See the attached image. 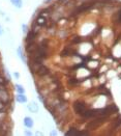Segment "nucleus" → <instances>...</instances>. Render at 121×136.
<instances>
[{
    "mask_svg": "<svg viewBox=\"0 0 121 136\" xmlns=\"http://www.w3.org/2000/svg\"><path fill=\"white\" fill-rule=\"evenodd\" d=\"M74 109H75V111L77 112V113L82 115L85 112V110H86V107H85V104L83 102L76 101V102L74 103Z\"/></svg>",
    "mask_w": 121,
    "mask_h": 136,
    "instance_id": "nucleus-1",
    "label": "nucleus"
},
{
    "mask_svg": "<svg viewBox=\"0 0 121 136\" xmlns=\"http://www.w3.org/2000/svg\"><path fill=\"white\" fill-rule=\"evenodd\" d=\"M36 72L39 76H45V75H47L48 73H49V70H48V68L47 67H45V65H43V64H39L38 65V68L36 69Z\"/></svg>",
    "mask_w": 121,
    "mask_h": 136,
    "instance_id": "nucleus-2",
    "label": "nucleus"
},
{
    "mask_svg": "<svg viewBox=\"0 0 121 136\" xmlns=\"http://www.w3.org/2000/svg\"><path fill=\"white\" fill-rule=\"evenodd\" d=\"M24 125H25V127H27V128H32L33 127V119L29 117H26L24 118Z\"/></svg>",
    "mask_w": 121,
    "mask_h": 136,
    "instance_id": "nucleus-3",
    "label": "nucleus"
},
{
    "mask_svg": "<svg viewBox=\"0 0 121 136\" xmlns=\"http://www.w3.org/2000/svg\"><path fill=\"white\" fill-rule=\"evenodd\" d=\"M28 109L30 110L31 112L35 113V112H37L38 111V105L35 103V102H31L29 105H28Z\"/></svg>",
    "mask_w": 121,
    "mask_h": 136,
    "instance_id": "nucleus-4",
    "label": "nucleus"
},
{
    "mask_svg": "<svg viewBox=\"0 0 121 136\" xmlns=\"http://www.w3.org/2000/svg\"><path fill=\"white\" fill-rule=\"evenodd\" d=\"M16 99L19 103H26L27 102V97L24 94H18Z\"/></svg>",
    "mask_w": 121,
    "mask_h": 136,
    "instance_id": "nucleus-5",
    "label": "nucleus"
},
{
    "mask_svg": "<svg viewBox=\"0 0 121 136\" xmlns=\"http://www.w3.org/2000/svg\"><path fill=\"white\" fill-rule=\"evenodd\" d=\"M35 36H36V33H35L34 31H30V32L28 33V36H27V38H26V41H27V43H30V42H33V39H34Z\"/></svg>",
    "mask_w": 121,
    "mask_h": 136,
    "instance_id": "nucleus-6",
    "label": "nucleus"
},
{
    "mask_svg": "<svg viewBox=\"0 0 121 136\" xmlns=\"http://www.w3.org/2000/svg\"><path fill=\"white\" fill-rule=\"evenodd\" d=\"M11 2H12L16 7H18V8H21V7H22V4H23L22 0H11Z\"/></svg>",
    "mask_w": 121,
    "mask_h": 136,
    "instance_id": "nucleus-7",
    "label": "nucleus"
},
{
    "mask_svg": "<svg viewBox=\"0 0 121 136\" xmlns=\"http://www.w3.org/2000/svg\"><path fill=\"white\" fill-rule=\"evenodd\" d=\"M80 134H82V133L79 132V131H77L76 129H70L68 132H66V135H75V136H77V135H80Z\"/></svg>",
    "mask_w": 121,
    "mask_h": 136,
    "instance_id": "nucleus-8",
    "label": "nucleus"
},
{
    "mask_svg": "<svg viewBox=\"0 0 121 136\" xmlns=\"http://www.w3.org/2000/svg\"><path fill=\"white\" fill-rule=\"evenodd\" d=\"M16 89H17L18 94H25V89H24V87L22 86V85L16 84Z\"/></svg>",
    "mask_w": 121,
    "mask_h": 136,
    "instance_id": "nucleus-9",
    "label": "nucleus"
},
{
    "mask_svg": "<svg viewBox=\"0 0 121 136\" xmlns=\"http://www.w3.org/2000/svg\"><path fill=\"white\" fill-rule=\"evenodd\" d=\"M18 54H19L20 58H21L24 62H26V58H25V56H24V54H23V52H22V49H21V48H18Z\"/></svg>",
    "mask_w": 121,
    "mask_h": 136,
    "instance_id": "nucleus-10",
    "label": "nucleus"
},
{
    "mask_svg": "<svg viewBox=\"0 0 121 136\" xmlns=\"http://www.w3.org/2000/svg\"><path fill=\"white\" fill-rule=\"evenodd\" d=\"M23 29H24L23 30L24 32H27V26H26V25H23Z\"/></svg>",
    "mask_w": 121,
    "mask_h": 136,
    "instance_id": "nucleus-11",
    "label": "nucleus"
},
{
    "mask_svg": "<svg viewBox=\"0 0 121 136\" xmlns=\"http://www.w3.org/2000/svg\"><path fill=\"white\" fill-rule=\"evenodd\" d=\"M3 33V29H2V27L0 26V36H1V34Z\"/></svg>",
    "mask_w": 121,
    "mask_h": 136,
    "instance_id": "nucleus-12",
    "label": "nucleus"
},
{
    "mask_svg": "<svg viewBox=\"0 0 121 136\" xmlns=\"http://www.w3.org/2000/svg\"><path fill=\"white\" fill-rule=\"evenodd\" d=\"M25 134H26V135H31V132H28V131H26V132H25Z\"/></svg>",
    "mask_w": 121,
    "mask_h": 136,
    "instance_id": "nucleus-13",
    "label": "nucleus"
},
{
    "mask_svg": "<svg viewBox=\"0 0 121 136\" xmlns=\"http://www.w3.org/2000/svg\"><path fill=\"white\" fill-rule=\"evenodd\" d=\"M15 76H16L17 78H19V77H20V75H19L18 73H15Z\"/></svg>",
    "mask_w": 121,
    "mask_h": 136,
    "instance_id": "nucleus-14",
    "label": "nucleus"
}]
</instances>
